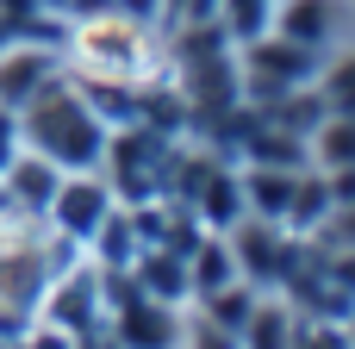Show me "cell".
Instances as JSON below:
<instances>
[{
  "mask_svg": "<svg viewBox=\"0 0 355 349\" xmlns=\"http://www.w3.org/2000/svg\"><path fill=\"white\" fill-rule=\"evenodd\" d=\"M268 31H281V37L331 56V50H343L355 37V0H275Z\"/></svg>",
  "mask_w": 355,
  "mask_h": 349,
  "instance_id": "52a82bcc",
  "label": "cell"
},
{
  "mask_svg": "<svg viewBox=\"0 0 355 349\" xmlns=\"http://www.w3.org/2000/svg\"><path fill=\"white\" fill-rule=\"evenodd\" d=\"M56 181H62V169L19 144V150L0 162V206H12V212H37V219H44V206H50Z\"/></svg>",
  "mask_w": 355,
  "mask_h": 349,
  "instance_id": "ba28073f",
  "label": "cell"
},
{
  "mask_svg": "<svg viewBox=\"0 0 355 349\" xmlns=\"http://www.w3.org/2000/svg\"><path fill=\"white\" fill-rule=\"evenodd\" d=\"M331 212H337V200H331L324 175H318V169H306V175H300V187H293V206H287V231H293V237H318V231L331 225Z\"/></svg>",
  "mask_w": 355,
  "mask_h": 349,
  "instance_id": "30bf717a",
  "label": "cell"
},
{
  "mask_svg": "<svg viewBox=\"0 0 355 349\" xmlns=\"http://www.w3.org/2000/svg\"><path fill=\"white\" fill-rule=\"evenodd\" d=\"M349 44H355V37H349Z\"/></svg>",
  "mask_w": 355,
  "mask_h": 349,
  "instance_id": "5bb4252c",
  "label": "cell"
},
{
  "mask_svg": "<svg viewBox=\"0 0 355 349\" xmlns=\"http://www.w3.org/2000/svg\"><path fill=\"white\" fill-rule=\"evenodd\" d=\"M56 75H62V37H31V31H19V37L0 44V106H6V112H19L25 100H37Z\"/></svg>",
  "mask_w": 355,
  "mask_h": 349,
  "instance_id": "8992f818",
  "label": "cell"
},
{
  "mask_svg": "<svg viewBox=\"0 0 355 349\" xmlns=\"http://www.w3.org/2000/svg\"><path fill=\"white\" fill-rule=\"evenodd\" d=\"M318 237H324V244H355V200H349V206H337V212H331V225H324Z\"/></svg>",
  "mask_w": 355,
  "mask_h": 349,
  "instance_id": "4fadbf2b",
  "label": "cell"
},
{
  "mask_svg": "<svg viewBox=\"0 0 355 349\" xmlns=\"http://www.w3.org/2000/svg\"><path fill=\"white\" fill-rule=\"evenodd\" d=\"M69 256H81V250H69L37 212L0 206V331L19 337L37 318V306H44V293Z\"/></svg>",
  "mask_w": 355,
  "mask_h": 349,
  "instance_id": "3957f363",
  "label": "cell"
},
{
  "mask_svg": "<svg viewBox=\"0 0 355 349\" xmlns=\"http://www.w3.org/2000/svg\"><path fill=\"white\" fill-rule=\"evenodd\" d=\"M312 169H355V112H324L318 131L306 137Z\"/></svg>",
  "mask_w": 355,
  "mask_h": 349,
  "instance_id": "9c48e42d",
  "label": "cell"
},
{
  "mask_svg": "<svg viewBox=\"0 0 355 349\" xmlns=\"http://www.w3.org/2000/svg\"><path fill=\"white\" fill-rule=\"evenodd\" d=\"M112 206H119L112 181H106L100 169H75V175L56 181V194H50V206H44V225H50L69 250H87L94 231L112 219Z\"/></svg>",
  "mask_w": 355,
  "mask_h": 349,
  "instance_id": "5b68a950",
  "label": "cell"
},
{
  "mask_svg": "<svg viewBox=\"0 0 355 349\" xmlns=\"http://www.w3.org/2000/svg\"><path fill=\"white\" fill-rule=\"evenodd\" d=\"M318 69H324V56L293 44V37H281V31H262V37L237 44V87H243V100L256 112L287 100V94H300V87H312Z\"/></svg>",
  "mask_w": 355,
  "mask_h": 349,
  "instance_id": "277c9868",
  "label": "cell"
},
{
  "mask_svg": "<svg viewBox=\"0 0 355 349\" xmlns=\"http://www.w3.org/2000/svg\"><path fill=\"white\" fill-rule=\"evenodd\" d=\"M62 75L81 87L150 94L168 81V25L131 12H69L62 19Z\"/></svg>",
  "mask_w": 355,
  "mask_h": 349,
  "instance_id": "6da1fadb",
  "label": "cell"
},
{
  "mask_svg": "<svg viewBox=\"0 0 355 349\" xmlns=\"http://www.w3.org/2000/svg\"><path fill=\"white\" fill-rule=\"evenodd\" d=\"M175 349H243V337L225 331L218 318H206L200 306H187V312H181V343Z\"/></svg>",
  "mask_w": 355,
  "mask_h": 349,
  "instance_id": "7c38bea8",
  "label": "cell"
},
{
  "mask_svg": "<svg viewBox=\"0 0 355 349\" xmlns=\"http://www.w3.org/2000/svg\"><path fill=\"white\" fill-rule=\"evenodd\" d=\"M312 87H318L324 112H355V44H343V50L324 56V69H318Z\"/></svg>",
  "mask_w": 355,
  "mask_h": 349,
  "instance_id": "8fae6325",
  "label": "cell"
},
{
  "mask_svg": "<svg viewBox=\"0 0 355 349\" xmlns=\"http://www.w3.org/2000/svg\"><path fill=\"white\" fill-rule=\"evenodd\" d=\"M12 125H19V144L37 150L44 162H56L62 175H75V169H100V162H106V137H112V125L94 112V100H87L81 81H69V75H56L37 100H25V106L12 112Z\"/></svg>",
  "mask_w": 355,
  "mask_h": 349,
  "instance_id": "7a4b0ae2",
  "label": "cell"
}]
</instances>
